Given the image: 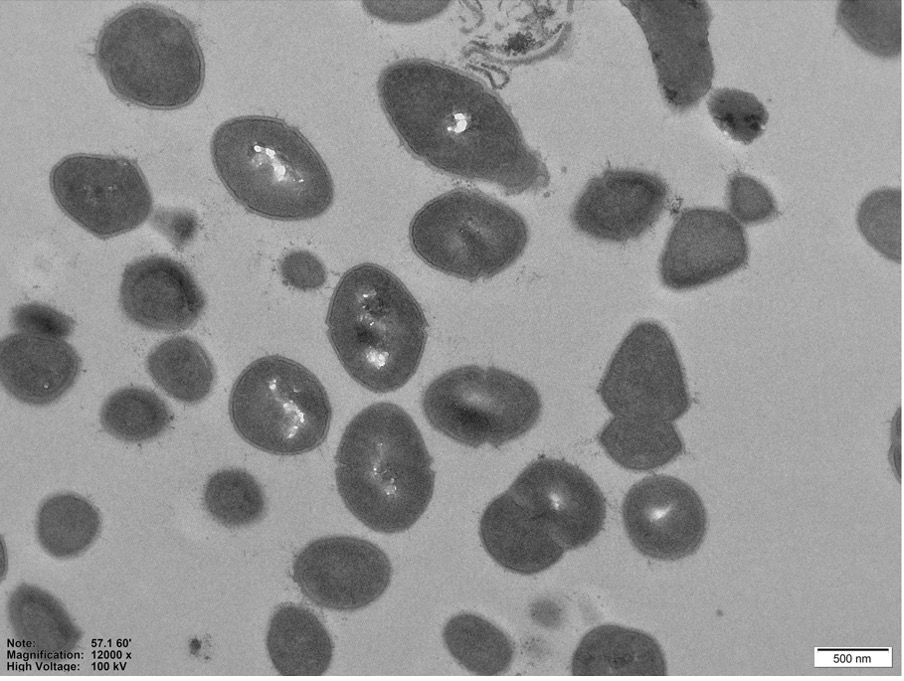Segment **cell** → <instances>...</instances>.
I'll return each mask as SVG.
<instances>
[{
	"label": "cell",
	"mask_w": 904,
	"mask_h": 681,
	"mask_svg": "<svg viewBox=\"0 0 904 681\" xmlns=\"http://www.w3.org/2000/svg\"><path fill=\"white\" fill-rule=\"evenodd\" d=\"M378 92L404 146L434 169L494 184L507 194L548 184L545 165L505 104L466 73L427 60H401L383 70Z\"/></svg>",
	"instance_id": "6da1fadb"
},
{
	"label": "cell",
	"mask_w": 904,
	"mask_h": 681,
	"mask_svg": "<svg viewBox=\"0 0 904 681\" xmlns=\"http://www.w3.org/2000/svg\"><path fill=\"white\" fill-rule=\"evenodd\" d=\"M335 463L345 506L376 532L409 529L433 496V459L413 419L396 404L375 403L359 412L342 435Z\"/></svg>",
	"instance_id": "7a4b0ae2"
},
{
	"label": "cell",
	"mask_w": 904,
	"mask_h": 681,
	"mask_svg": "<svg viewBox=\"0 0 904 681\" xmlns=\"http://www.w3.org/2000/svg\"><path fill=\"white\" fill-rule=\"evenodd\" d=\"M211 156L231 196L257 215L306 220L332 204L334 187L326 164L308 139L281 119L225 121L213 133Z\"/></svg>",
	"instance_id": "3957f363"
},
{
	"label": "cell",
	"mask_w": 904,
	"mask_h": 681,
	"mask_svg": "<svg viewBox=\"0 0 904 681\" xmlns=\"http://www.w3.org/2000/svg\"><path fill=\"white\" fill-rule=\"evenodd\" d=\"M326 324L344 369L376 393L396 391L411 379L427 341L428 323L419 303L394 274L371 263L342 276Z\"/></svg>",
	"instance_id": "277c9868"
},
{
	"label": "cell",
	"mask_w": 904,
	"mask_h": 681,
	"mask_svg": "<svg viewBox=\"0 0 904 681\" xmlns=\"http://www.w3.org/2000/svg\"><path fill=\"white\" fill-rule=\"evenodd\" d=\"M94 58L111 92L152 110H174L200 93L205 75L193 24L166 7L137 3L100 28Z\"/></svg>",
	"instance_id": "5b68a950"
},
{
	"label": "cell",
	"mask_w": 904,
	"mask_h": 681,
	"mask_svg": "<svg viewBox=\"0 0 904 681\" xmlns=\"http://www.w3.org/2000/svg\"><path fill=\"white\" fill-rule=\"evenodd\" d=\"M414 252L434 269L468 281L511 266L529 238L524 218L508 205L471 190H454L425 204L409 229Z\"/></svg>",
	"instance_id": "8992f818"
},
{
	"label": "cell",
	"mask_w": 904,
	"mask_h": 681,
	"mask_svg": "<svg viewBox=\"0 0 904 681\" xmlns=\"http://www.w3.org/2000/svg\"><path fill=\"white\" fill-rule=\"evenodd\" d=\"M229 416L250 445L274 455H298L326 439L332 408L324 386L300 363L278 355L261 357L236 379Z\"/></svg>",
	"instance_id": "52a82bcc"
},
{
	"label": "cell",
	"mask_w": 904,
	"mask_h": 681,
	"mask_svg": "<svg viewBox=\"0 0 904 681\" xmlns=\"http://www.w3.org/2000/svg\"><path fill=\"white\" fill-rule=\"evenodd\" d=\"M422 408L430 425L452 440L498 448L527 433L542 404L526 379L496 367L466 365L434 379L423 394Z\"/></svg>",
	"instance_id": "ba28073f"
},
{
	"label": "cell",
	"mask_w": 904,
	"mask_h": 681,
	"mask_svg": "<svg viewBox=\"0 0 904 681\" xmlns=\"http://www.w3.org/2000/svg\"><path fill=\"white\" fill-rule=\"evenodd\" d=\"M49 183L60 210L103 240L136 229L153 210L146 177L137 162L126 157L65 156L53 166Z\"/></svg>",
	"instance_id": "9c48e42d"
},
{
	"label": "cell",
	"mask_w": 904,
	"mask_h": 681,
	"mask_svg": "<svg viewBox=\"0 0 904 681\" xmlns=\"http://www.w3.org/2000/svg\"><path fill=\"white\" fill-rule=\"evenodd\" d=\"M642 29L666 104L676 112L697 106L715 72L708 40L712 11L703 0L621 1Z\"/></svg>",
	"instance_id": "30bf717a"
},
{
	"label": "cell",
	"mask_w": 904,
	"mask_h": 681,
	"mask_svg": "<svg viewBox=\"0 0 904 681\" xmlns=\"http://www.w3.org/2000/svg\"><path fill=\"white\" fill-rule=\"evenodd\" d=\"M616 416L674 421L691 405L676 346L657 322L635 324L614 352L597 388Z\"/></svg>",
	"instance_id": "8fae6325"
},
{
	"label": "cell",
	"mask_w": 904,
	"mask_h": 681,
	"mask_svg": "<svg viewBox=\"0 0 904 681\" xmlns=\"http://www.w3.org/2000/svg\"><path fill=\"white\" fill-rule=\"evenodd\" d=\"M292 569L293 580L308 600L336 611H356L375 602L392 576L382 549L343 535L311 541L296 556Z\"/></svg>",
	"instance_id": "7c38bea8"
},
{
	"label": "cell",
	"mask_w": 904,
	"mask_h": 681,
	"mask_svg": "<svg viewBox=\"0 0 904 681\" xmlns=\"http://www.w3.org/2000/svg\"><path fill=\"white\" fill-rule=\"evenodd\" d=\"M622 518L633 546L657 560L694 554L707 531V513L698 493L668 475L648 476L634 484L624 498Z\"/></svg>",
	"instance_id": "4fadbf2b"
},
{
	"label": "cell",
	"mask_w": 904,
	"mask_h": 681,
	"mask_svg": "<svg viewBox=\"0 0 904 681\" xmlns=\"http://www.w3.org/2000/svg\"><path fill=\"white\" fill-rule=\"evenodd\" d=\"M507 491L565 550L587 545L603 528L602 492L588 474L566 461L541 457L531 462Z\"/></svg>",
	"instance_id": "5bb4252c"
},
{
	"label": "cell",
	"mask_w": 904,
	"mask_h": 681,
	"mask_svg": "<svg viewBox=\"0 0 904 681\" xmlns=\"http://www.w3.org/2000/svg\"><path fill=\"white\" fill-rule=\"evenodd\" d=\"M748 258L746 232L728 212L689 208L678 216L668 234L659 259V275L671 290H691L738 271Z\"/></svg>",
	"instance_id": "9a60e30c"
},
{
	"label": "cell",
	"mask_w": 904,
	"mask_h": 681,
	"mask_svg": "<svg viewBox=\"0 0 904 681\" xmlns=\"http://www.w3.org/2000/svg\"><path fill=\"white\" fill-rule=\"evenodd\" d=\"M667 197V184L656 174L609 169L585 185L571 221L593 239L626 242L641 237L658 221Z\"/></svg>",
	"instance_id": "2e32d148"
},
{
	"label": "cell",
	"mask_w": 904,
	"mask_h": 681,
	"mask_svg": "<svg viewBox=\"0 0 904 681\" xmlns=\"http://www.w3.org/2000/svg\"><path fill=\"white\" fill-rule=\"evenodd\" d=\"M119 304L127 319L141 328L178 332L198 321L206 299L194 276L181 262L154 254L126 265Z\"/></svg>",
	"instance_id": "e0dca14e"
},
{
	"label": "cell",
	"mask_w": 904,
	"mask_h": 681,
	"mask_svg": "<svg viewBox=\"0 0 904 681\" xmlns=\"http://www.w3.org/2000/svg\"><path fill=\"white\" fill-rule=\"evenodd\" d=\"M80 370L78 353L64 339L18 332L1 340V384L22 403L44 406L56 402L74 385Z\"/></svg>",
	"instance_id": "ac0fdd59"
},
{
	"label": "cell",
	"mask_w": 904,
	"mask_h": 681,
	"mask_svg": "<svg viewBox=\"0 0 904 681\" xmlns=\"http://www.w3.org/2000/svg\"><path fill=\"white\" fill-rule=\"evenodd\" d=\"M479 535L484 549L497 564L522 575L548 569L565 551L546 526L508 491L485 508Z\"/></svg>",
	"instance_id": "d6986e66"
},
{
	"label": "cell",
	"mask_w": 904,
	"mask_h": 681,
	"mask_svg": "<svg viewBox=\"0 0 904 681\" xmlns=\"http://www.w3.org/2000/svg\"><path fill=\"white\" fill-rule=\"evenodd\" d=\"M574 676H665L667 665L649 634L615 624L590 630L578 644L571 664Z\"/></svg>",
	"instance_id": "ffe728a7"
},
{
	"label": "cell",
	"mask_w": 904,
	"mask_h": 681,
	"mask_svg": "<svg viewBox=\"0 0 904 681\" xmlns=\"http://www.w3.org/2000/svg\"><path fill=\"white\" fill-rule=\"evenodd\" d=\"M266 647L282 676H321L333 657V641L321 619L295 603L281 604L272 614Z\"/></svg>",
	"instance_id": "44dd1931"
},
{
	"label": "cell",
	"mask_w": 904,
	"mask_h": 681,
	"mask_svg": "<svg viewBox=\"0 0 904 681\" xmlns=\"http://www.w3.org/2000/svg\"><path fill=\"white\" fill-rule=\"evenodd\" d=\"M7 616L20 646L39 657L65 656L83 637L62 603L35 585L21 583L11 592Z\"/></svg>",
	"instance_id": "7402d4cb"
},
{
	"label": "cell",
	"mask_w": 904,
	"mask_h": 681,
	"mask_svg": "<svg viewBox=\"0 0 904 681\" xmlns=\"http://www.w3.org/2000/svg\"><path fill=\"white\" fill-rule=\"evenodd\" d=\"M598 441L613 461L632 471L657 469L684 451L675 425L655 418L615 416L600 431Z\"/></svg>",
	"instance_id": "603a6c76"
},
{
	"label": "cell",
	"mask_w": 904,
	"mask_h": 681,
	"mask_svg": "<svg viewBox=\"0 0 904 681\" xmlns=\"http://www.w3.org/2000/svg\"><path fill=\"white\" fill-rule=\"evenodd\" d=\"M146 369L167 395L196 404L212 391L215 369L204 348L188 336H175L156 345L148 354Z\"/></svg>",
	"instance_id": "cb8c5ba5"
},
{
	"label": "cell",
	"mask_w": 904,
	"mask_h": 681,
	"mask_svg": "<svg viewBox=\"0 0 904 681\" xmlns=\"http://www.w3.org/2000/svg\"><path fill=\"white\" fill-rule=\"evenodd\" d=\"M100 530L98 509L76 493L51 495L37 511V540L46 553L57 559H71L84 553Z\"/></svg>",
	"instance_id": "d4e9b609"
},
{
	"label": "cell",
	"mask_w": 904,
	"mask_h": 681,
	"mask_svg": "<svg viewBox=\"0 0 904 681\" xmlns=\"http://www.w3.org/2000/svg\"><path fill=\"white\" fill-rule=\"evenodd\" d=\"M443 640L451 656L478 676L505 673L514 658V645L496 625L473 613H460L448 620Z\"/></svg>",
	"instance_id": "484cf974"
},
{
	"label": "cell",
	"mask_w": 904,
	"mask_h": 681,
	"mask_svg": "<svg viewBox=\"0 0 904 681\" xmlns=\"http://www.w3.org/2000/svg\"><path fill=\"white\" fill-rule=\"evenodd\" d=\"M173 415L166 402L143 387H124L110 394L100 411L107 433L121 441L139 443L162 435Z\"/></svg>",
	"instance_id": "4316f807"
},
{
	"label": "cell",
	"mask_w": 904,
	"mask_h": 681,
	"mask_svg": "<svg viewBox=\"0 0 904 681\" xmlns=\"http://www.w3.org/2000/svg\"><path fill=\"white\" fill-rule=\"evenodd\" d=\"M901 4V0H844L839 2L836 20L860 48L891 59L901 54Z\"/></svg>",
	"instance_id": "83f0119b"
},
{
	"label": "cell",
	"mask_w": 904,
	"mask_h": 681,
	"mask_svg": "<svg viewBox=\"0 0 904 681\" xmlns=\"http://www.w3.org/2000/svg\"><path fill=\"white\" fill-rule=\"evenodd\" d=\"M203 504L219 524L240 528L258 522L265 514L266 499L257 480L239 468L212 474L204 487Z\"/></svg>",
	"instance_id": "f1b7e54d"
},
{
	"label": "cell",
	"mask_w": 904,
	"mask_h": 681,
	"mask_svg": "<svg viewBox=\"0 0 904 681\" xmlns=\"http://www.w3.org/2000/svg\"><path fill=\"white\" fill-rule=\"evenodd\" d=\"M856 223L870 246L885 258H902V194L899 188H880L861 201Z\"/></svg>",
	"instance_id": "f546056e"
},
{
	"label": "cell",
	"mask_w": 904,
	"mask_h": 681,
	"mask_svg": "<svg viewBox=\"0 0 904 681\" xmlns=\"http://www.w3.org/2000/svg\"><path fill=\"white\" fill-rule=\"evenodd\" d=\"M707 106L717 127L745 145L763 134L769 119L765 106L758 98L739 89L714 90Z\"/></svg>",
	"instance_id": "4dcf8cb0"
},
{
	"label": "cell",
	"mask_w": 904,
	"mask_h": 681,
	"mask_svg": "<svg viewBox=\"0 0 904 681\" xmlns=\"http://www.w3.org/2000/svg\"><path fill=\"white\" fill-rule=\"evenodd\" d=\"M726 201L729 214L740 224H763L779 216L771 191L756 178L741 172L728 179Z\"/></svg>",
	"instance_id": "1f68e13d"
},
{
	"label": "cell",
	"mask_w": 904,
	"mask_h": 681,
	"mask_svg": "<svg viewBox=\"0 0 904 681\" xmlns=\"http://www.w3.org/2000/svg\"><path fill=\"white\" fill-rule=\"evenodd\" d=\"M11 325L20 333L64 339L72 334L75 321L49 305L32 302L13 308Z\"/></svg>",
	"instance_id": "d6a6232c"
},
{
	"label": "cell",
	"mask_w": 904,
	"mask_h": 681,
	"mask_svg": "<svg viewBox=\"0 0 904 681\" xmlns=\"http://www.w3.org/2000/svg\"><path fill=\"white\" fill-rule=\"evenodd\" d=\"M280 273L287 285L302 291L319 289L326 281L321 261L304 250L286 254L280 262Z\"/></svg>",
	"instance_id": "836d02e7"
}]
</instances>
